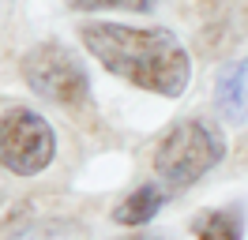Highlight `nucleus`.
Here are the masks:
<instances>
[{
    "mask_svg": "<svg viewBox=\"0 0 248 240\" xmlns=\"http://www.w3.org/2000/svg\"><path fill=\"white\" fill-rule=\"evenodd\" d=\"M79 42L109 75L162 98H181L192 83V57L166 27H124L94 19L79 27Z\"/></svg>",
    "mask_w": 248,
    "mask_h": 240,
    "instance_id": "obj_1",
    "label": "nucleus"
},
{
    "mask_svg": "<svg viewBox=\"0 0 248 240\" xmlns=\"http://www.w3.org/2000/svg\"><path fill=\"white\" fill-rule=\"evenodd\" d=\"M226 158V135L207 120H177L155 147V173L158 184L170 192L200 184L215 165Z\"/></svg>",
    "mask_w": 248,
    "mask_h": 240,
    "instance_id": "obj_2",
    "label": "nucleus"
},
{
    "mask_svg": "<svg viewBox=\"0 0 248 240\" xmlns=\"http://www.w3.org/2000/svg\"><path fill=\"white\" fill-rule=\"evenodd\" d=\"M19 72L38 98L61 105V109H76L91 98L87 64L79 60L76 49L61 42H38L34 49H27L19 60Z\"/></svg>",
    "mask_w": 248,
    "mask_h": 240,
    "instance_id": "obj_3",
    "label": "nucleus"
},
{
    "mask_svg": "<svg viewBox=\"0 0 248 240\" xmlns=\"http://www.w3.org/2000/svg\"><path fill=\"white\" fill-rule=\"evenodd\" d=\"M57 158V135L49 120L34 109H8L0 113V165L16 177H38Z\"/></svg>",
    "mask_w": 248,
    "mask_h": 240,
    "instance_id": "obj_4",
    "label": "nucleus"
},
{
    "mask_svg": "<svg viewBox=\"0 0 248 240\" xmlns=\"http://www.w3.org/2000/svg\"><path fill=\"white\" fill-rule=\"evenodd\" d=\"M215 105L230 124H248V60H233L218 72Z\"/></svg>",
    "mask_w": 248,
    "mask_h": 240,
    "instance_id": "obj_5",
    "label": "nucleus"
},
{
    "mask_svg": "<svg viewBox=\"0 0 248 240\" xmlns=\"http://www.w3.org/2000/svg\"><path fill=\"white\" fill-rule=\"evenodd\" d=\"M166 199H170V188H166V184H143V188H136L121 207L113 210V218L121 225H147L158 210H162Z\"/></svg>",
    "mask_w": 248,
    "mask_h": 240,
    "instance_id": "obj_6",
    "label": "nucleus"
},
{
    "mask_svg": "<svg viewBox=\"0 0 248 240\" xmlns=\"http://www.w3.org/2000/svg\"><path fill=\"white\" fill-rule=\"evenodd\" d=\"M192 233H196V240H245V214H241V207L207 210L196 218Z\"/></svg>",
    "mask_w": 248,
    "mask_h": 240,
    "instance_id": "obj_7",
    "label": "nucleus"
},
{
    "mask_svg": "<svg viewBox=\"0 0 248 240\" xmlns=\"http://www.w3.org/2000/svg\"><path fill=\"white\" fill-rule=\"evenodd\" d=\"M76 12H155L158 0H68Z\"/></svg>",
    "mask_w": 248,
    "mask_h": 240,
    "instance_id": "obj_8",
    "label": "nucleus"
},
{
    "mask_svg": "<svg viewBox=\"0 0 248 240\" xmlns=\"http://www.w3.org/2000/svg\"><path fill=\"white\" fill-rule=\"evenodd\" d=\"M132 240H158V237H132Z\"/></svg>",
    "mask_w": 248,
    "mask_h": 240,
    "instance_id": "obj_9",
    "label": "nucleus"
}]
</instances>
